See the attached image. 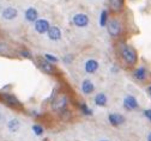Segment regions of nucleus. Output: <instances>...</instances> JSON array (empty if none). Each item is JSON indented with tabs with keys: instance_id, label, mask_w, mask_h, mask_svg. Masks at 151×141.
Masks as SVG:
<instances>
[{
	"instance_id": "obj_13",
	"label": "nucleus",
	"mask_w": 151,
	"mask_h": 141,
	"mask_svg": "<svg viewBox=\"0 0 151 141\" xmlns=\"http://www.w3.org/2000/svg\"><path fill=\"white\" fill-rule=\"evenodd\" d=\"M47 34L52 41H59L61 38V30L58 26H50Z\"/></svg>"
},
{
	"instance_id": "obj_12",
	"label": "nucleus",
	"mask_w": 151,
	"mask_h": 141,
	"mask_svg": "<svg viewBox=\"0 0 151 141\" xmlns=\"http://www.w3.org/2000/svg\"><path fill=\"white\" fill-rule=\"evenodd\" d=\"M81 87H82V92L84 94H91L93 91H95V85H93V83L90 79H84Z\"/></svg>"
},
{
	"instance_id": "obj_23",
	"label": "nucleus",
	"mask_w": 151,
	"mask_h": 141,
	"mask_svg": "<svg viewBox=\"0 0 151 141\" xmlns=\"http://www.w3.org/2000/svg\"><path fill=\"white\" fill-rule=\"evenodd\" d=\"M144 115H145V117H146L149 121H151V109L144 110Z\"/></svg>"
},
{
	"instance_id": "obj_7",
	"label": "nucleus",
	"mask_w": 151,
	"mask_h": 141,
	"mask_svg": "<svg viewBox=\"0 0 151 141\" xmlns=\"http://www.w3.org/2000/svg\"><path fill=\"white\" fill-rule=\"evenodd\" d=\"M108 121L113 127H119L125 123V117L121 114H110L108 116Z\"/></svg>"
},
{
	"instance_id": "obj_3",
	"label": "nucleus",
	"mask_w": 151,
	"mask_h": 141,
	"mask_svg": "<svg viewBox=\"0 0 151 141\" xmlns=\"http://www.w3.org/2000/svg\"><path fill=\"white\" fill-rule=\"evenodd\" d=\"M107 29H108V32L111 36H114V37L119 36L121 34V23H120V21L116 18L109 19L108 23H107Z\"/></svg>"
},
{
	"instance_id": "obj_4",
	"label": "nucleus",
	"mask_w": 151,
	"mask_h": 141,
	"mask_svg": "<svg viewBox=\"0 0 151 141\" xmlns=\"http://www.w3.org/2000/svg\"><path fill=\"white\" fill-rule=\"evenodd\" d=\"M37 66H39V68L43 73H47V74H54L55 73V67L53 66V64L48 62L45 57H40L37 60Z\"/></svg>"
},
{
	"instance_id": "obj_25",
	"label": "nucleus",
	"mask_w": 151,
	"mask_h": 141,
	"mask_svg": "<svg viewBox=\"0 0 151 141\" xmlns=\"http://www.w3.org/2000/svg\"><path fill=\"white\" fill-rule=\"evenodd\" d=\"M146 91H147V93H149V96L151 97V85H149V86H147V89H146Z\"/></svg>"
},
{
	"instance_id": "obj_24",
	"label": "nucleus",
	"mask_w": 151,
	"mask_h": 141,
	"mask_svg": "<svg viewBox=\"0 0 151 141\" xmlns=\"http://www.w3.org/2000/svg\"><path fill=\"white\" fill-rule=\"evenodd\" d=\"M21 54H22V56H24V57L31 59V54H30V52H28V50H22Z\"/></svg>"
},
{
	"instance_id": "obj_1",
	"label": "nucleus",
	"mask_w": 151,
	"mask_h": 141,
	"mask_svg": "<svg viewBox=\"0 0 151 141\" xmlns=\"http://www.w3.org/2000/svg\"><path fill=\"white\" fill-rule=\"evenodd\" d=\"M70 104V98L66 93H59L53 100H52V110L55 112H59L61 114L63 111L67 110V107Z\"/></svg>"
},
{
	"instance_id": "obj_14",
	"label": "nucleus",
	"mask_w": 151,
	"mask_h": 141,
	"mask_svg": "<svg viewBox=\"0 0 151 141\" xmlns=\"http://www.w3.org/2000/svg\"><path fill=\"white\" fill-rule=\"evenodd\" d=\"M133 77L138 80V82H145L147 78V71L144 67H139L133 72Z\"/></svg>"
},
{
	"instance_id": "obj_5",
	"label": "nucleus",
	"mask_w": 151,
	"mask_h": 141,
	"mask_svg": "<svg viewBox=\"0 0 151 141\" xmlns=\"http://www.w3.org/2000/svg\"><path fill=\"white\" fill-rule=\"evenodd\" d=\"M89 17L84 13H78L73 17V24L78 28H85L89 25Z\"/></svg>"
},
{
	"instance_id": "obj_2",
	"label": "nucleus",
	"mask_w": 151,
	"mask_h": 141,
	"mask_svg": "<svg viewBox=\"0 0 151 141\" xmlns=\"http://www.w3.org/2000/svg\"><path fill=\"white\" fill-rule=\"evenodd\" d=\"M120 54H121V57L124 59V61L128 66H133L137 64L138 56H137V53L133 49V47L127 46V44H122L120 47Z\"/></svg>"
},
{
	"instance_id": "obj_17",
	"label": "nucleus",
	"mask_w": 151,
	"mask_h": 141,
	"mask_svg": "<svg viewBox=\"0 0 151 141\" xmlns=\"http://www.w3.org/2000/svg\"><path fill=\"white\" fill-rule=\"evenodd\" d=\"M108 103V98L104 93H97L95 96V104L97 107H106Z\"/></svg>"
},
{
	"instance_id": "obj_19",
	"label": "nucleus",
	"mask_w": 151,
	"mask_h": 141,
	"mask_svg": "<svg viewBox=\"0 0 151 141\" xmlns=\"http://www.w3.org/2000/svg\"><path fill=\"white\" fill-rule=\"evenodd\" d=\"M108 23V12L107 11H102L101 12V17H100V25L104 26Z\"/></svg>"
},
{
	"instance_id": "obj_16",
	"label": "nucleus",
	"mask_w": 151,
	"mask_h": 141,
	"mask_svg": "<svg viewBox=\"0 0 151 141\" xmlns=\"http://www.w3.org/2000/svg\"><path fill=\"white\" fill-rule=\"evenodd\" d=\"M37 16H39V13H37V10L34 9V7H30L25 11V19L28 22H36L37 21Z\"/></svg>"
},
{
	"instance_id": "obj_10",
	"label": "nucleus",
	"mask_w": 151,
	"mask_h": 141,
	"mask_svg": "<svg viewBox=\"0 0 151 141\" xmlns=\"http://www.w3.org/2000/svg\"><path fill=\"white\" fill-rule=\"evenodd\" d=\"M124 107L127 109V110H136L138 108V102L136 97L133 96H127L125 99H124Z\"/></svg>"
},
{
	"instance_id": "obj_20",
	"label": "nucleus",
	"mask_w": 151,
	"mask_h": 141,
	"mask_svg": "<svg viewBox=\"0 0 151 141\" xmlns=\"http://www.w3.org/2000/svg\"><path fill=\"white\" fill-rule=\"evenodd\" d=\"M79 108H81V111H82L84 115H86V116H91V115H92V110H91L86 104L83 103V104H81Z\"/></svg>"
},
{
	"instance_id": "obj_11",
	"label": "nucleus",
	"mask_w": 151,
	"mask_h": 141,
	"mask_svg": "<svg viewBox=\"0 0 151 141\" xmlns=\"http://www.w3.org/2000/svg\"><path fill=\"white\" fill-rule=\"evenodd\" d=\"M17 14H18V11L14 7H6L1 12V17L5 21H12V19H14L17 17Z\"/></svg>"
},
{
	"instance_id": "obj_26",
	"label": "nucleus",
	"mask_w": 151,
	"mask_h": 141,
	"mask_svg": "<svg viewBox=\"0 0 151 141\" xmlns=\"http://www.w3.org/2000/svg\"><path fill=\"white\" fill-rule=\"evenodd\" d=\"M147 141H151V133H150L149 136H147Z\"/></svg>"
},
{
	"instance_id": "obj_9",
	"label": "nucleus",
	"mask_w": 151,
	"mask_h": 141,
	"mask_svg": "<svg viewBox=\"0 0 151 141\" xmlns=\"http://www.w3.org/2000/svg\"><path fill=\"white\" fill-rule=\"evenodd\" d=\"M84 69H85V72L89 73V74L95 73V72L99 69V62H97V60H95V59H89L88 61L85 62V65H84Z\"/></svg>"
},
{
	"instance_id": "obj_27",
	"label": "nucleus",
	"mask_w": 151,
	"mask_h": 141,
	"mask_svg": "<svg viewBox=\"0 0 151 141\" xmlns=\"http://www.w3.org/2000/svg\"><path fill=\"white\" fill-rule=\"evenodd\" d=\"M102 141H108V140H102Z\"/></svg>"
},
{
	"instance_id": "obj_6",
	"label": "nucleus",
	"mask_w": 151,
	"mask_h": 141,
	"mask_svg": "<svg viewBox=\"0 0 151 141\" xmlns=\"http://www.w3.org/2000/svg\"><path fill=\"white\" fill-rule=\"evenodd\" d=\"M50 25H49V22L46 21V19H37L35 22V30L39 32V34H46L48 32Z\"/></svg>"
},
{
	"instance_id": "obj_21",
	"label": "nucleus",
	"mask_w": 151,
	"mask_h": 141,
	"mask_svg": "<svg viewBox=\"0 0 151 141\" xmlns=\"http://www.w3.org/2000/svg\"><path fill=\"white\" fill-rule=\"evenodd\" d=\"M43 57L47 60L48 62H50V64H55V62H58V61H59L58 57L54 56V55H52V54H45Z\"/></svg>"
},
{
	"instance_id": "obj_22",
	"label": "nucleus",
	"mask_w": 151,
	"mask_h": 141,
	"mask_svg": "<svg viewBox=\"0 0 151 141\" xmlns=\"http://www.w3.org/2000/svg\"><path fill=\"white\" fill-rule=\"evenodd\" d=\"M122 6V0H111V7L114 10H119Z\"/></svg>"
},
{
	"instance_id": "obj_15",
	"label": "nucleus",
	"mask_w": 151,
	"mask_h": 141,
	"mask_svg": "<svg viewBox=\"0 0 151 141\" xmlns=\"http://www.w3.org/2000/svg\"><path fill=\"white\" fill-rule=\"evenodd\" d=\"M21 128V122H19V120L18 118H11L9 122H7V129L12 133H16L18 132Z\"/></svg>"
},
{
	"instance_id": "obj_8",
	"label": "nucleus",
	"mask_w": 151,
	"mask_h": 141,
	"mask_svg": "<svg viewBox=\"0 0 151 141\" xmlns=\"http://www.w3.org/2000/svg\"><path fill=\"white\" fill-rule=\"evenodd\" d=\"M3 100H4L5 104H7L11 108H18V107H21V102L14 96H12V94H7V93L6 94H3Z\"/></svg>"
},
{
	"instance_id": "obj_18",
	"label": "nucleus",
	"mask_w": 151,
	"mask_h": 141,
	"mask_svg": "<svg viewBox=\"0 0 151 141\" xmlns=\"http://www.w3.org/2000/svg\"><path fill=\"white\" fill-rule=\"evenodd\" d=\"M32 132H34L35 135L41 136V135H43V133H45V128H43L41 125H34V126H32Z\"/></svg>"
}]
</instances>
